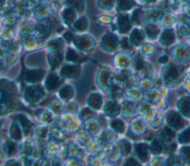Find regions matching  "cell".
Listing matches in <instances>:
<instances>
[{
	"label": "cell",
	"instance_id": "cell-1",
	"mask_svg": "<svg viewBox=\"0 0 190 166\" xmlns=\"http://www.w3.org/2000/svg\"><path fill=\"white\" fill-rule=\"evenodd\" d=\"M179 75L180 72L178 68L176 66L171 65L166 69L164 73V78L167 82H173L178 79Z\"/></svg>",
	"mask_w": 190,
	"mask_h": 166
},
{
	"label": "cell",
	"instance_id": "cell-2",
	"mask_svg": "<svg viewBox=\"0 0 190 166\" xmlns=\"http://www.w3.org/2000/svg\"><path fill=\"white\" fill-rule=\"evenodd\" d=\"M168 123L177 129L182 128L183 126V121L182 118L176 112H170L169 113Z\"/></svg>",
	"mask_w": 190,
	"mask_h": 166
},
{
	"label": "cell",
	"instance_id": "cell-3",
	"mask_svg": "<svg viewBox=\"0 0 190 166\" xmlns=\"http://www.w3.org/2000/svg\"><path fill=\"white\" fill-rule=\"evenodd\" d=\"M118 27L120 33L126 34L129 31L131 28V23L129 17L126 15H120L118 17Z\"/></svg>",
	"mask_w": 190,
	"mask_h": 166
},
{
	"label": "cell",
	"instance_id": "cell-4",
	"mask_svg": "<svg viewBox=\"0 0 190 166\" xmlns=\"http://www.w3.org/2000/svg\"><path fill=\"white\" fill-rule=\"evenodd\" d=\"M175 40V35L174 32L172 30H165L161 36L160 38V42L165 45H169L170 44L172 43Z\"/></svg>",
	"mask_w": 190,
	"mask_h": 166
},
{
	"label": "cell",
	"instance_id": "cell-5",
	"mask_svg": "<svg viewBox=\"0 0 190 166\" xmlns=\"http://www.w3.org/2000/svg\"><path fill=\"white\" fill-rule=\"evenodd\" d=\"M145 32L146 34L147 37H148L150 40H155V39H156L157 37H158L159 32H160V30H159V28L157 26L149 24V25L146 26Z\"/></svg>",
	"mask_w": 190,
	"mask_h": 166
},
{
	"label": "cell",
	"instance_id": "cell-6",
	"mask_svg": "<svg viewBox=\"0 0 190 166\" xmlns=\"http://www.w3.org/2000/svg\"><path fill=\"white\" fill-rule=\"evenodd\" d=\"M147 150H148V146L145 144H140L136 147V151H137V155L143 162H146L148 159Z\"/></svg>",
	"mask_w": 190,
	"mask_h": 166
},
{
	"label": "cell",
	"instance_id": "cell-7",
	"mask_svg": "<svg viewBox=\"0 0 190 166\" xmlns=\"http://www.w3.org/2000/svg\"><path fill=\"white\" fill-rule=\"evenodd\" d=\"M142 40H143V35L142 32L140 31L138 29H135L131 35V41L135 45H137L141 43Z\"/></svg>",
	"mask_w": 190,
	"mask_h": 166
},
{
	"label": "cell",
	"instance_id": "cell-8",
	"mask_svg": "<svg viewBox=\"0 0 190 166\" xmlns=\"http://www.w3.org/2000/svg\"><path fill=\"white\" fill-rule=\"evenodd\" d=\"M117 1H118L119 8L123 11L129 10L135 5V2L132 0H117Z\"/></svg>",
	"mask_w": 190,
	"mask_h": 166
},
{
	"label": "cell",
	"instance_id": "cell-9",
	"mask_svg": "<svg viewBox=\"0 0 190 166\" xmlns=\"http://www.w3.org/2000/svg\"><path fill=\"white\" fill-rule=\"evenodd\" d=\"M111 127L114 128V130H115L117 132H123L124 131V124L121 120H114L111 122Z\"/></svg>",
	"mask_w": 190,
	"mask_h": 166
},
{
	"label": "cell",
	"instance_id": "cell-10",
	"mask_svg": "<svg viewBox=\"0 0 190 166\" xmlns=\"http://www.w3.org/2000/svg\"><path fill=\"white\" fill-rule=\"evenodd\" d=\"M142 19V11L140 10H135L132 14V21L135 25H140Z\"/></svg>",
	"mask_w": 190,
	"mask_h": 166
},
{
	"label": "cell",
	"instance_id": "cell-11",
	"mask_svg": "<svg viewBox=\"0 0 190 166\" xmlns=\"http://www.w3.org/2000/svg\"><path fill=\"white\" fill-rule=\"evenodd\" d=\"M162 137L166 140H171L174 136V132L168 128H165L161 133Z\"/></svg>",
	"mask_w": 190,
	"mask_h": 166
},
{
	"label": "cell",
	"instance_id": "cell-12",
	"mask_svg": "<svg viewBox=\"0 0 190 166\" xmlns=\"http://www.w3.org/2000/svg\"><path fill=\"white\" fill-rule=\"evenodd\" d=\"M179 141L182 143H189L190 142V128L186 130L180 136Z\"/></svg>",
	"mask_w": 190,
	"mask_h": 166
},
{
	"label": "cell",
	"instance_id": "cell-13",
	"mask_svg": "<svg viewBox=\"0 0 190 166\" xmlns=\"http://www.w3.org/2000/svg\"><path fill=\"white\" fill-rule=\"evenodd\" d=\"M151 151L155 154H159V153L161 152L162 147L158 141L155 140L152 142V146H151Z\"/></svg>",
	"mask_w": 190,
	"mask_h": 166
},
{
	"label": "cell",
	"instance_id": "cell-14",
	"mask_svg": "<svg viewBox=\"0 0 190 166\" xmlns=\"http://www.w3.org/2000/svg\"><path fill=\"white\" fill-rule=\"evenodd\" d=\"M144 66H145V63H144L143 60L142 58L137 57L135 62V68L137 71H141L143 69Z\"/></svg>",
	"mask_w": 190,
	"mask_h": 166
},
{
	"label": "cell",
	"instance_id": "cell-15",
	"mask_svg": "<svg viewBox=\"0 0 190 166\" xmlns=\"http://www.w3.org/2000/svg\"><path fill=\"white\" fill-rule=\"evenodd\" d=\"M115 37H113L112 35H110V37H106L105 39V44L107 45V47H110V48H114L115 45Z\"/></svg>",
	"mask_w": 190,
	"mask_h": 166
},
{
	"label": "cell",
	"instance_id": "cell-16",
	"mask_svg": "<svg viewBox=\"0 0 190 166\" xmlns=\"http://www.w3.org/2000/svg\"><path fill=\"white\" fill-rule=\"evenodd\" d=\"M91 105L95 106V108H100L101 105V97H100L99 94H95L94 97H92Z\"/></svg>",
	"mask_w": 190,
	"mask_h": 166
},
{
	"label": "cell",
	"instance_id": "cell-17",
	"mask_svg": "<svg viewBox=\"0 0 190 166\" xmlns=\"http://www.w3.org/2000/svg\"><path fill=\"white\" fill-rule=\"evenodd\" d=\"M116 77H117V79H118L120 82H124L129 79V74L127 72H126V71H123V72L117 74V76Z\"/></svg>",
	"mask_w": 190,
	"mask_h": 166
},
{
	"label": "cell",
	"instance_id": "cell-18",
	"mask_svg": "<svg viewBox=\"0 0 190 166\" xmlns=\"http://www.w3.org/2000/svg\"><path fill=\"white\" fill-rule=\"evenodd\" d=\"M160 11H152V14L149 16L148 19L150 21V22L151 21L154 22V21H156L157 19H158V18L160 17Z\"/></svg>",
	"mask_w": 190,
	"mask_h": 166
},
{
	"label": "cell",
	"instance_id": "cell-19",
	"mask_svg": "<svg viewBox=\"0 0 190 166\" xmlns=\"http://www.w3.org/2000/svg\"><path fill=\"white\" fill-rule=\"evenodd\" d=\"M122 142L121 143V145H122V148H123V152L125 153V154H129L131 151L130 144H129L128 142H126V141H123V142Z\"/></svg>",
	"mask_w": 190,
	"mask_h": 166
},
{
	"label": "cell",
	"instance_id": "cell-20",
	"mask_svg": "<svg viewBox=\"0 0 190 166\" xmlns=\"http://www.w3.org/2000/svg\"><path fill=\"white\" fill-rule=\"evenodd\" d=\"M110 91L111 93V95H119L120 94L121 90L120 88L118 87L117 85H113L111 86V88H110Z\"/></svg>",
	"mask_w": 190,
	"mask_h": 166
},
{
	"label": "cell",
	"instance_id": "cell-21",
	"mask_svg": "<svg viewBox=\"0 0 190 166\" xmlns=\"http://www.w3.org/2000/svg\"><path fill=\"white\" fill-rule=\"evenodd\" d=\"M121 47H122L123 49H131V46H130V44H129V40H128L127 38L124 37V38L122 39L121 40Z\"/></svg>",
	"mask_w": 190,
	"mask_h": 166
},
{
	"label": "cell",
	"instance_id": "cell-22",
	"mask_svg": "<svg viewBox=\"0 0 190 166\" xmlns=\"http://www.w3.org/2000/svg\"><path fill=\"white\" fill-rule=\"evenodd\" d=\"M68 58L69 60H72V61H75L77 59V55L76 54L74 51L72 50H69L68 53Z\"/></svg>",
	"mask_w": 190,
	"mask_h": 166
},
{
	"label": "cell",
	"instance_id": "cell-23",
	"mask_svg": "<svg viewBox=\"0 0 190 166\" xmlns=\"http://www.w3.org/2000/svg\"><path fill=\"white\" fill-rule=\"evenodd\" d=\"M181 151L186 156L188 162L190 163V148H183Z\"/></svg>",
	"mask_w": 190,
	"mask_h": 166
},
{
	"label": "cell",
	"instance_id": "cell-24",
	"mask_svg": "<svg viewBox=\"0 0 190 166\" xmlns=\"http://www.w3.org/2000/svg\"><path fill=\"white\" fill-rule=\"evenodd\" d=\"M125 166H140L139 165V164L135 160V159H129V161H127V162L126 163Z\"/></svg>",
	"mask_w": 190,
	"mask_h": 166
},
{
	"label": "cell",
	"instance_id": "cell-25",
	"mask_svg": "<svg viewBox=\"0 0 190 166\" xmlns=\"http://www.w3.org/2000/svg\"><path fill=\"white\" fill-rule=\"evenodd\" d=\"M167 61H168V57H167L166 56H163L162 57L159 59V62H160V63H165Z\"/></svg>",
	"mask_w": 190,
	"mask_h": 166
},
{
	"label": "cell",
	"instance_id": "cell-26",
	"mask_svg": "<svg viewBox=\"0 0 190 166\" xmlns=\"http://www.w3.org/2000/svg\"><path fill=\"white\" fill-rule=\"evenodd\" d=\"M174 162H175L174 159H173L172 157H169V159H168V161H167L166 165L168 166H172L173 165V164H174Z\"/></svg>",
	"mask_w": 190,
	"mask_h": 166
},
{
	"label": "cell",
	"instance_id": "cell-27",
	"mask_svg": "<svg viewBox=\"0 0 190 166\" xmlns=\"http://www.w3.org/2000/svg\"><path fill=\"white\" fill-rule=\"evenodd\" d=\"M148 2H155V0H147Z\"/></svg>",
	"mask_w": 190,
	"mask_h": 166
}]
</instances>
